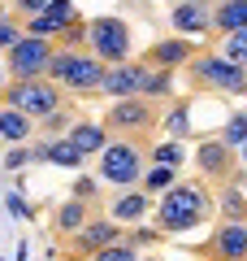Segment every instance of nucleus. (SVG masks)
<instances>
[{
	"label": "nucleus",
	"mask_w": 247,
	"mask_h": 261,
	"mask_svg": "<svg viewBox=\"0 0 247 261\" xmlns=\"http://www.w3.org/2000/svg\"><path fill=\"white\" fill-rule=\"evenodd\" d=\"M212 218H217L212 187L200 183V178H178L165 196H156V205H152V226L161 235H187L195 226L212 222Z\"/></svg>",
	"instance_id": "f257e3e1"
},
{
	"label": "nucleus",
	"mask_w": 247,
	"mask_h": 261,
	"mask_svg": "<svg viewBox=\"0 0 247 261\" xmlns=\"http://www.w3.org/2000/svg\"><path fill=\"white\" fill-rule=\"evenodd\" d=\"M147 148L152 140H109V148L100 152V183L104 187H117V192H135L139 178L147 170Z\"/></svg>",
	"instance_id": "f03ea898"
},
{
	"label": "nucleus",
	"mask_w": 247,
	"mask_h": 261,
	"mask_svg": "<svg viewBox=\"0 0 247 261\" xmlns=\"http://www.w3.org/2000/svg\"><path fill=\"white\" fill-rule=\"evenodd\" d=\"M187 83L191 92H217V96H247L243 65H230L217 48H200L187 61Z\"/></svg>",
	"instance_id": "7ed1b4c3"
},
{
	"label": "nucleus",
	"mask_w": 247,
	"mask_h": 261,
	"mask_svg": "<svg viewBox=\"0 0 247 261\" xmlns=\"http://www.w3.org/2000/svg\"><path fill=\"white\" fill-rule=\"evenodd\" d=\"M44 79L52 87H61V96H91V92H100L104 65L91 53H61L56 48L48 70H44Z\"/></svg>",
	"instance_id": "20e7f679"
},
{
	"label": "nucleus",
	"mask_w": 247,
	"mask_h": 261,
	"mask_svg": "<svg viewBox=\"0 0 247 261\" xmlns=\"http://www.w3.org/2000/svg\"><path fill=\"white\" fill-rule=\"evenodd\" d=\"M100 126H104L109 140H152V130L161 126V105L139 100V96H130V100H113L109 109H104Z\"/></svg>",
	"instance_id": "39448f33"
},
{
	"label": "nucleus",
	"mask_w": 247,
	"mask_h": 261,
	"mask_svg": "<svg viewBox=\"0 0 247 261\" xmlns=\"http://www.w3.org/2000/svg\"><path fill=\"white\" fill-rule=\"evenodd\" d=\"M0 100L9 105V109H18L22 118H30L39 126L44 118H52L56 109H65V96L61 87H52L48 79H35V83H5V92H0Z\"/></svg>",
	"instance_id": "423d86ee"
},
{
	"label": "nucleus",
	"mask_w": 247,
	"mask_h": 261,
	"mask_svg": "<svg viewBox=\"0 0 247 261\" xmlns=\"http://www.w3.org/2000/svg\"><path fill=\"white\" fill-rule=\"evenodd\" d=\"M52 53H56L52 44L22 35L9 53L0 57V65H5V83H35V79H44V70H48V61H52Z\"/></svg>",
	"instance_id": "0eeeda50"
},
{
	"label": "nucleus",
	"mask_w": 247,
	"mask_h": 261,
	"mask_svg": "<svg viewBox=\"0 0 247 261\" xmlns=\"http://www.w3.org/2000/svg\"><path fill=\"white\" fill-rule=\"evenodd\" d=\"M87 53H91L100 65L130 61V27L121 18H96V22H87Z\"/></svg>",
	"instance_id": "6e6552de"
},
{
	"label": "nucleus",
	"mask_w": 247,
	"mask_h": 261,
	"mask_svg": "<svg viewBox=\"0 0 247 261\" xmlns=\"http://www.w3.org/2000/svg\"><path fill=\"white\" fill-rule=\"evenodd\" d=\"M195 170H200V183H208V187H226V183H234V178H243L234 152H230L217 135H204V140L195 144Z\"/></svg>",
	"instance_id": "1a4fd4ad"
},
{
	"label": "nucleus",
	"mask_w": 247,
	"mask_h": 261,
	"mask_svg": "<svg viewBox=\"0 0 247 261\" xmlns=\"http://www.w3.org/2000/svg\"><path fill=\"white\" fill-rule=\"evenodd\" d=\"M200 261H247V222H217L204 244H195Z\"/></svg>",
	"instance_id": "9d476101"
},
{
	"label": "nucleus",
	"mask_w": 247,
	"mask_h": 261,
	"mask_svg": "<svg viewBox=\"0 0 247 261\" xmlns=\"http://www.w3.org/2000/svg\"><path fill=\"white\" fill-rule=\"evenodd\" d=\"M117 240H121V226H117V222H109L104 214H96L91 222H87L78 235H74V240H65V244H61V252H65V261H91L96 252H104L109 244H117Z\"/></svg>",
	"instance_id": "9b49d317"
},
{
	"label": "nucleus",
	"mask_w": 247,
	"mask_h": 261,
	"mask_svg": "<svg viewBox=\"0 0 247 261\" xmlns=\"http://www.w3.org/2000/svg\"><path fill=\"white\" fill-rule=\"evenodd\" d=\"M200 53V44L195 39H178V35H169V39H156V44H147L143 48V57H135L143 70H161V74H178V70H187V61Z\"/></svg>",
	"instance_id": "f8f14e48"
},
{
	"label": "nucleus",
	"mask_w": 247,
	"mask_h": 261,
	"mask_svg": "<svg viewBox=\"0 0 247 261\" xmlns=\"http://www.w3.org/2000/svg\"><path fill=\"white\" fill-rule=\"evenodd\" d=\"M82 13L74 9V5H65V0H48V9L39 13L35 22H22V35L26 39H44V44H56V35H61L70 22H78Z\"/></svg>",
	"instance_id": "ddd939ff"
},
{
	"label": "nucleus",
	"mask_w": 247,
	"mask_h": 261,
	"mask_svg": "<svg viewBox=\"0 0 247 261\" xmlns=\"http://www.w3.org/2000/svg\"><path fill=\"white\" fill-rule=\"evenodd\" d=\"M139 79H143V65L130 57L121 65H104V79H100V92L113 96V100H130L139 96Z\"/></svg>",
	"instance_id": "4468645a"
},
{
	"label": "nucleus",
	"mask_w": 247,
	"mask_h": 261,
	"mask_svg": "<svg viewBox=\"0 0 247 261\" xmlns=\"http://www.w3.org/2000/svg\"><path fill=\"white\" fill-rule=\"evenodd\" d=\"M169 22H174L178 39H195V35L212 39V5H174Z\"/></svg>",
	"instance_id": "2eb2a0df"
},
{
	"label": "nucleus",
	"mask_w": 247,
	"mask_h": 261,
	"mask_svg": "<svg viewBox=\"0 0 247 261\" xmlns=\"http://www.w3.org/2000/svg\"><path fill=\"white\" fill-rule=\"evenodd\" d=\"M212 205H217L221 222H247V174L234 178V183H226V187H217L212 192Z\"/></svg>",
	"instance_id": "dca6fc26"
},
{
	"label": "nucleus",
	"mask_w": 247,
	"mask_h": 261,
	"mask_svg": "<svg viewBox=\"0 0 247 261\" xmlns=\"http://www.w3.org/2000/svg\"><path fill=\"white\" fill-rule=\"evenodd\" d=\"M96 218V205H82V200H65V205H56V214H52V235L56 240H74V235L82 231V226Z\"/></svg>",
	"instance_id": "f3484780"
},
{
	"label": "nucleus",
	"mask_w": 247,
	"mask_h": 261,
	"mask_svg": "<svg viewBox=\"0 0 247 261\" xmlns=\"http://www.w3.org/2000/svg\"><path fill=\"white\" fill-rule=\"evenodd\" d=\"M152 205H156L152 196H143V192L135 187V192H121L117 200L109 205V214H104V218L117 222V226H135V222H143V218H147V209H152Z\"/></svg>",
	"instance_id": "a211bd4d"
},
{
	"label": "nucleus",
	"mask_w": 247,
	"mask_h": 261,
	"mask_svg": "<svg viewBox=\"0 0 247 261\" xmlns=\"http://www.w3.org/2000/svg\"><path fill=\"white\" fill-rule=\"evenodd\" d=\"M65 140L78 148V157H82V161H87V157H100V152L109 148V135H104L100 122H74V126L65 130Z\"/></svg>",
	"instance_id": "6ab92c4d"
},
{
	"label": "nucleus",
	"mask_w": 247,
	"mask_h": 261,
	"mask_svg": "<svg viewBox=\"0 0 247 261\" xmlns=\"http://www.w3.org/2000/svg\"><path fill=\"white\" fill-rule=\"evenodd\" d=\"M247 31V0H226V5H212V39H230Z\"/></svg>",
	"instance_id": "aec40b11"
},
{
	"label": "nucleus",
	"mask_w": 247,
	"mask_h": 261,
	"mask_svg": "<svg viewBox=\"0 0 247 261\" xmlns=\"http://www.w3.org/2000/svg\"><path fill=\"white\" fill-rule=\"evenodd\" d=\"M35 135V122L30 118H22L18 109H9V105L0 100V140L9 144V148H22V144Z\"/></svg>",
	"instance_id": "412c9836"
},
{
	"label": "nucleus",
	"mask_w": 247,
	"mask_h": 261,
	"mask_svg": "<svg viewBox=\"0 0 247 261\" xmlns=\"http://www.w3.org/2000/svg\"><path fill=\"white\" fill-rule=\"evenodd\" d=\"M161 130L169 135V140H178V144L195 140V126H191V100H174V109L161 113Z\"/></svg>",
	"instance_id": "4be33fe9"
},
{
	"label": "nucleus",
	"mask_w": 247,
	"mask_h": 261,
	"mask_svg": "<svg viewBox=\"0 0 247 261\" xmlns=\"http://www.w3.org/2000/svg\"><path fill=\"white\" fill-rule=\"evenodd\" d=\"M169 96H174V74H161V70H143V79H139V100L165 105Z\"/></svg>",
	"instance_id": "5701e85b"
},
{
	"label": "nucleus",
	"mask_w": 247,
	"mask_h": 261,
	"mask_svg": "<svg viewBox=\"0 0 247 261\" xmlns=\"http://www.w3.org/2000/svg\"><path fill=\"white\" fill-rule=\"evenodd\" d=\"M178 178H182V174H178V170H169V166H147V170H143V178H139V192L156 200V196H165L169 187L178 183Z\"/></svg>",
	"instance_id": "b1692460"
},
{
	"label": "nucleus",
	"mask_w": 247,
	"mask_h": 261,
	"mask_svg": "<svg viewBox=\"0 0 247 261\" xmlns=\"http://www.w3.org/2000/svg\"><path fill=\"white\" fill-rule=\"evenodd\" d=\"M147 166H169V170H182L187 166V144L178 140H161L147 148Z\"/></svg>",
	"instance_id": "393cba45"
},
{
	"label": "nucleus",
	"mask_w": 247,
	"mask_h": 261,
	"mask_svg": "<svg viewBox=\"0 0 247 261\" xmlns=\"http://www.w3.org/2000/svg\"><path fill=\"white\" fill-rule=\"evenodd\" d=\"M48 161H52V166H61V170H78L82 174V157H78V148H74L70 140H48Z\"/></svg>",
	"instance_id": "a878e982"
},
{
	"label": "nucleus",
	"mask_w": 247,
	"mask_h": 261,
	"mask_svg": "<svg viewBox=\"0 0 247 261\" xmlns=\"http://www.w3.org/2000/svg\"><path fill=\"white\" fill-rule=\"evenodd\" d=\"M217 140L226 144L230 152H234V148H243V144H247V113H243V109H238V113H230V118H226V126L217 130Z\"/></svg>",
	"instance_id": "bb28decb"
},
{
	"label": "nucleus",
	"mask_w": 247,
	"mask_h": 261,
	"mask_svg": "<svg viewBox=\"0 0 247 261\" xmlns=\"http://www.w3.org/2000/svg\"><path fill=\"white\" fill-rule=\"evenodd\" d=\"M100 178H96V174H78V178H74V183H70V200H82V205H100Z\"/></svg>",
	"instance_id": "cd10ccee"
},
{
	"label": "nucleus",
	"mask_w": 247,
	"mask_h": 261,
	"mask_svg": "<svg viewBox=\"0 0 247 261\" xmlns=\"http://www.w3.org/2000/svg\"><path fill=\"white\" fill-rule=\"evenodd\" d=\"M217 53L226 57L230 65H247V31H238V35L221 39V48H217Z\"/></svg>",
	"instance_id": "c85d7f7f"
},
{
	"label": "nucleus",
	"mask_w": 247,
	"mask_h": 261,
	"mask_svg": "<svg viewBox=\"0 0 247 261\" xmlns=\"http://www.w3.org/2000/svg\"><path fill=\"white\" fill-rule=\"evenodd\" d=\"M70 126H74V113H70V105H65V109H56L52 118H44V122H39V130H44V135H52V140H61V135H65Z\"/></svg>",
	"instance_id": "c756f323"
},
{
	"label": "nucleus",
	"mask_w": 247,
	"mask_h": 261,
	"mask_svg": "<svg viewBox=\"0 0 247 261\" xmlns=\"http://www.w3.org/2000/svg\"><path fill=\"white\" fill-rule=\"evenodd\" d=\"M121 240H126V244H130V248H135V252H139V248H152V244H161V240H165V235H161V231H156V226H130V235H121Z\"/></svg>",
	"instance_id": "7c9ffc66"
},
{
	"label": "nucleus",
	"mask_w": 247,
	"mask_h": 261,
	"mask_svg": "<svg viewBox=\"0 0 247 261\" xmlns=\"http://www.w3.org/2000/svg\"><path fill=\"white\" fill-rule=\"evenodd\" d=\"M18 39H22V22H13L9 13H5V5H0V53H9Z\"/></svg>",
	"instance_id": "2f4dec72"
},
{
	"label": "nucleus",
	"mask_w": 247,
	"mask_h": 261,
	"mask_svg": "<svg viewBox=\"0 0 247 261\" xmlns=\"http://www.w3.org/2000/svg\"><path fill=\"white\" fill-rule=\"evenodd\" d=\"M135 257H139V252L130 248L126 240H117V244H109V248H104V252H96L91 261H135Z\"/></svg>",
	"instance_id": "473e14b6"
},
{
	"label": "nucleus",
	"mask_w": 247,
	"mask_h": 261,
	"mask_svg": "<svg viewBox=\"0 0 247 261\" xmlns=\"http://www.w3.org/2000/svg\"><path fill=\"white\" fill-rule=\"evenodd\" d=\"M5 205H9V214H13V218H26V222H35V218H39L35 209L26 205V196H22V192H13L9 200H5Z\"/></svg>",
	"instance_id": "72a5a7b5"
},
{
	"label": "nucleus",
	"mask_w": 247,
	"mask_h": 261,
	"mask_svg": "<svg viewBox=\"0 0 247 261\" xmlns=\"http://www.w3.org/2000/svg\"><path fill=\"white\" fill-rule=\"evenodd\" d=\"M22 166H30V148H26V144L5 152V170H22Z\"/></svg>",
	"instance_id": "f704fd0d"
},
{
	"label": "nucleus",
	"mask_w": 247,
	"mask_h": 261,
	"mask_svg": "<svg viewBox=\"0 0 247 261\" xmlns=\"http://www.w3.org/2000/svg\"><path fill=\"white\" fill-rule=\"evenodd\" d=\"M30 257V248H26V244H18V257H13V261H26Z\"/></svg>",
	"instance_id": "c9c22d12"
},
{
	"label": "nucleus",
	"mask_w": 247,
	"mask_h": 261,
	"mask_svg": "<svg viewBox=\"0 0 247 261\" xmlns=\"http://www.w3.org/2000/svg\"><path fill=\"white\" fill-rule=\"evenodd\" d=\"M243 174H247V144H243Z\"/></svg>",
	"instance_id": "e433bc0d"
},
{
	"label": "nucleus",
	"mask_w": 247,
	"mask_h": 261,
	"mask_svg": "<svg viewBox=\"0 0 247 261\" xmlns=\"http://www.w3.org/2000/svg\"><path fill=\"white\" fill-rule=\"evenodd\" d=\"M0 92H5V65H0Z\"/></svg>",
	"instance_id": "4c0bfd02"
},
{
	"label": "nucleus",
	"mask_w": 247,
	"mask_h": 261,
	"mask_svg": "<svg viewBox=\"0 0 247 261\" xmlns=\"http://www.w3.org/2000/svg\"><path fill=\"white\" fill-rule=\"evenodd\" d=\"M135 261H161V257H135Z\"/></svg>",
	"instance_id": "58836bf2"
},
{
	"label": "nucleus",
	"mask_w": 247,
	"mask_h": 261,
	"mask_svg": "<svg viewBox=\"0 0 247 261\" xmlns=\"http://www.w3.org/2000/svg\"><path fill=\"white\" fill-rule=\"evenodd\" d=\"M0 261H9V257H0Z\"/></svg>",
	"instance_id": "ea45409f"
},
{
	"label": "nucleus",
	"mask_w": 247,
	"mask_h": 261,
	"mask_svg": "<svg viewBox=\"0 0 247 261\" xmlns=\"http://www.w3.org/2000/svg\"><path fill=\"white\" fill-rule=\"evenodd\" d=\"M243 74H247V65H243Z\"/></svg>",
	"instance_id": "a19ab883"
},
{
	"label": "nucleus",
	"mask_w": 247,
	"mask_h": 261,
	"mask_svg": "<svg viewBox=\"0 0 247 261\" xmlns=\"http://www.w3.org/2000/svg\"><path fill=\"white\" fill-rule=\"evenodd\" d=\"M243 113H247V109H243Z\"/></svg>",
	"instance_id": "79ce46f5"
}]
</instances>
